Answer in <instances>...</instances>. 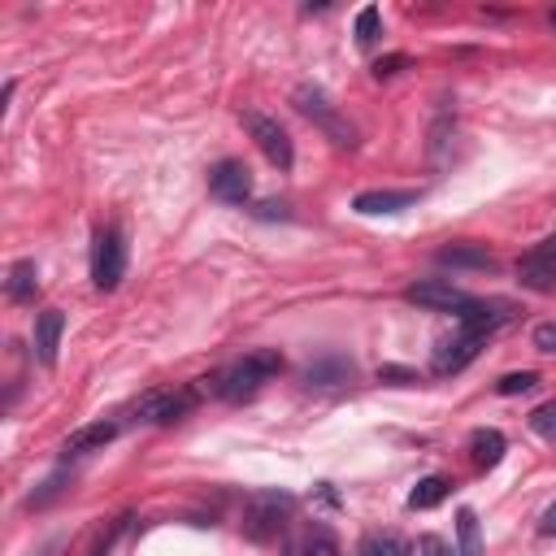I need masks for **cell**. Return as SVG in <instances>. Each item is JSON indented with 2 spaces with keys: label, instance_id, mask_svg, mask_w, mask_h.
I'll return each instance as SVG.
<instances>
[{
  "label": "cell",
  "instance_id": "27",
  "mask_svg": "<svg viewBox=\"0 0 556 556\" xmlns=\"http://www.w3.org/2000/svg\"><path fill=\"white\" fill-rule=\"evenodd\" d=\"M530 343H534V352H556V321H539L534 326V334H530Z\"/></svg>",
  "mask_w": 556,
  "mask_h": 556
},
{
  "label": "cell",
  "instance_id": "9",
  "mask_svg": "<svg viewBox=\"0 0 556 556\" xmlns=\"http://www.w3.org/2000/svg\"><path fill=\"white\" fill-rule=\"evenodd\" d=\"M517 278H521V287H530V291H547V287H552V278H556V235L539 239L534 248H526V252L517 256Z\"/></svg>",
  "mask_w": 556,
  "mask_h": 556
},
{
  "label": "cell",
  "instance_id": "19",
  "mask_svg": "<svg viewBox=\"0 0 556 556\" xmlns=\"http://www.w3.org/2000/svg\"><path fill=\"white\" fill-rule=\"evenodd\" d=\"M447 486H452V482H447L443 473H430V478H421V482L408 491V508H417V513H421V508H434V504H443V500H447Z\"/></svg>",
  "mask_w": 556,
  "mask_h": 556
},
{
  "label": "cell",
  "instance_id": "4",
  "mask_svg": "<svg viewBox=\"0 0 556 556\" xmlns=\"http://www.w3.org/2000/svg\"><path fill=\"white\" fill-rule=\"evenodd\" d=\"M191 404H195V391L191 387H152V391H143L130 404V417L143 421V426H169V421L187 417Z\"/></svg>",
  "mask_w": 556,
  "mask_h": 556
},
{
  "label": "cell",
  "instance_id": "13",
  "mask_svg": "<svg viewBox=\"0 0 556 556\" xmlns=\"http://www.w3.org/2000/svg\"><path fill=\"white\" fill-rule=\"evenodd\" d=\"M282 556H339V539H334L330 526L313 521V526H300V530L287 539Z\"/></svg>",
  "mask_w": 556,
  "mask_h": 556
},
{
  "label": "cell",
  "instance_id": "10",
  "mask_svg": "<svg viewBox=\"0 0 556 556\" xmlns=\"http://www.w3.org/2000/svg\"><path fill=\"white\" fill-rule=\"evenodd\" d=\"M460 330L465 334H478V339H491L500 326L513 321V304L508 300H469L460 313H456Z\"/></svg>",
  "mask_w": 556,
  "mask_h": 556
},
{
  "label": "cell",
  "instance_id": "29",
  "mask_svg": "<svg viewBox=\"0 0 556 556\" xmlns=\"http://www.w3.org/2000/svg\"><path fill=\"white\" fill-rule=\"evenodd\" d=\"M417 552H421V556H456L439 534H421V539H417Z\"/></svg>",
  "mask_w": 556,
  "mask_h": 556
},
{
  "label": "cell",
  "instance_id": "25",
  "mask_svg": "<svg viewBox=\"0 0 556 556\" xmlns=\"http://www.w3.org/2000/svg\"><path fill=\"white\" fill-rule=\"evenodd\" d=\"M530 430L556 443V400H547V404H539V408L530 413Z\"/></svg>",
  "mask_w": 556,
  "mask_h": 556
},
{
  "label": "cell",
  "instance_id": "18",
  "mask_svg": "<svg viewBox=\"0 0 556 556\" xmlns=\"http://www.w3.org/2000/svg\"><path fill=\"white\" fill-rule=\"evenodd\" d=\"M504 447H508V443H504L500 430H486V426H482V430L469 434V460H473L478 469H495V465L504 460Z\"/></svg>",
  "mask_w": 556,
  "mask_h": 556
},
{
  "label": "cell",
  "instance_id": "23",
  "mask_svg": "<svg viewBox=\"0 0 556 556\" xmlns=\"http://www.w3.org/2000/svg\"><path fill=\"white\" fill-rule=\"evenodd\" d=\"M378 35H382V13H378L374 4H365V9L356 13V43H361V48H369Z\"/></svg>",
  "mask_w": 556,
  "mask_h": 556
},
{
  "label": "cell",
  "instance_id": "22",
  "mask_svg": "<svg viewBox=\"0 0 556 556\" xmlns=\"http://www.w3.org/2000/svg\"><path fill=\"white\" fill-rule=\"evenodd\" d=\"M352 556H404V539L400 534H382V530H374V534H365L361 543H356V552Z\"/></svg>",
  "mask_w": 556,
  "mask_h": 556
},
{
  "label": "cell",
  "instance_id": "15",
  "mask_svg": "<svg viewBox=\"0 0 556 556\" xmlns=\"http://www.w3.org/2000/svg\"><path fill=\"white\" fill-rule=\"evenodd\" d=\"M61 330H65V317H61V308H43V313L35 317V356H39L43 365H56Z\"/></svg>",
  "mask_w": 556,
  "mask_h": 556
},
{
  "label": "cell",
  "instance_id": "2",
  "mask_svg": "<svg viewBox=\"0 0 556 556\" xmlns=\"http://www.w3.org/2000/svg\"><path fill=\"white\" fill-rule=\"evenodd\" d=\"M291 513H295V495H291V491H282V486H261V491H252V495L243 500L239 530H243L248 543H274V539L287 530Z\"/></svg>",
  "mask_w": 556,
  "mask_h": 556
},
{
  "label": "cell",
  "instance_id": "24",
  "mask_svg": "<svg viewBox=\"0 0 556 556\" xmlns=\"http://www.w3.org/2000/svg\"><path fill=\"white\" fill-rule=\"evenodd\" d=\"M534 387H539V374H534V369L504 374V378L495 382V391H500V395H526V391H534Z\"/></svg>",
  "mask_w": 556,
  "mask_h": 556
},
{
  "label": "cell",
  "instance_id": "31",
  "mask_svg": "<svg viewBox=\"0 0 556 556\" xmlns=\"http://www.w3.org/2000/svg\"><path fill=\"white\" fill-rule=\"evenodd\" d=\"M378 378H382V382H395V387L417 382V374H413V369H400V365H382V369H378Z\"/></svg>",
  "mask_w": 556,
  "mask_h": 556
},
{
  "label": "cell",
  "instance_id": "16",
  "mask_svg": "<svg viewBox=\"0 0 556 556\" xmlns=\"http://www.w3.org/2000/svg\"><path fill=\"white\" fill-rule=\"evenodd\" d=\"M434 261L439 265H452V269H491L495 265L491 252L478 248V243H447V248L434 252Z\"/></svg>",
  "mask_w": 556,
  "mask_h": 556
},
{
  "label": "cell",
  "instance_id": "8",
  "mask_svg": "<svg viewBox=\"0 0 556 556\" xmlns=\"http://www.w3.org/2000/svg\"><path fill=\"white\" fill-rule=\"evenodd\" d=\"M404 300L408 304H417V308H426V313H460L473 295H465L456 282H447V278H426V282H413L408 291H404Z\"/></svg>",
  "mask_w": 556,
  "mask_h": 556
},
{
  "label": "cell",
  "instance_id": "33",
  "mask_svg": "<svg viewBox=\"0 0 556 556\" xmlns=\"http://www.w3.org/2000/svg\"><path fill=\"white\" fill-rule=\"evenodd\" d=\"M552 26H556V13H552Z\"/></svg>",
  "mask_w": 556,
  "mask_h": 556
},
{
  "label": "cell",
  "instance_id": "30",
  "mask_svg": "<svg viewBox=\"0 0 556 556\" xmlns=\"http://www.w3.org/2000/svg\"><path fill=\"white\" fill-rule=\"evenodd\" d=\"M404 65H408V56H400V52H395V56H382V61H374V78H391V74H400Z\"/></svg>",
  "mask_w": 556,
  "mask_h": 556
},
{
  "label": "cell",
  "instance_id": "26",
  "mask_svg": "<svg viewBox=\"0 0 556 556\" xmlns=\"http://www.w3.org/2000/svg\"><path fill=\"white\" fill-rule=\"evenodd\" d=\"M61 491H65V473H52V478H48V482L26 500V504H30V508H43V504H48V500H56Z\"/></svg>",
  "mask_w": 556,
  "mask_h": 556
},
{
  "label": "cell",
  "instance_id": "1",
  "mask_svg": "<svg viewBox=\"0 0 556 556\" xmlns=\"http://www.w3.org/2000/svg\"><path fill=\"white\" fill-rule=\"evenodd\" d=\"M282 374V356L274 348H256L222 369H213L208 378H200V391L213 395V400H226V404H239V400H252L269 378Z\"/></svg>",
  "mask_w": 556,
  "mask_h": 556
},
{
  "label": "cell",
  "instance_id": "14",
  "mask_svg": "<svg viewBox=\"0 0 556 556\" xmlns=\"http://www.w3.org/2000/svg\"><path fill=\"white\" fill-rule=\"evenodd\" d=\"M417 204V191H361L356 200H352V208L361 213V217H378V213H400V208H413Z\"/></svg>",
  "mask_w": 556,
  "mask_h": 556
},
{
  "label": "cell",
  "instance_id": "17",
  "mask_svg": "<svg viewBox=\"0 0 556 556\" xmlns=\"http://www.w3.org/2000/svg\"><path fill=\"white\" fill-rule=\"evenodd\" d=\"M35 291H39V269H35V261H13V265H9V278H4L9 304H26V300H35Z\"/></svg>",
  "mask_w": 556,
  "mask_h": 556
},
{
  "label": "cell",
  "instance_id": "12",
  "mask_svg": "<svg viewBox=\"0 0 556 556\" xmlns=\"http://www.w3.org/2000/svg\"><path fill=\"white\" fill-rule=\"evenodd\" d=\"M113 439H117V421H91V426H78V430L65 434V443H61V460H78V456L104 452Z\"/></svg>",
  "mask_w": 556,
  "mask_h": 556
},
{
  "label": "cell",
  "instance_id": "21",
  "mask_svg": "<svg viewBox=\"0 0 556 556\" xmlns=\"http://www.w3.org/2000/svg\"><path fill=\"white\" fill-rule=\"evenodd\" d=\"M348 374H352V365H348V361L326 356V361H317V365H308V369H304V382H308V387H330V382H343Z\"/></svg>",
  "mask_w": 556,
  "mask_h": 556
},
{
  "label": "cell",
  "instance_id": "7",
  "mask_svg": "<svg viewBox=\"0 0 556 556\" xmlns=\"http://www.w3.org/2000/svg\"><path fill=\"white\" fill-rule=\"evenodd\" d=\"M208 195L222 200V204H248L252 200V174H248V165L235 161V156L217 161L208 169Z\"/></svg>",
  "mask_w": 556,
  "mask_h": 556
},
{
  "label": "cell",
  "instance_id": "28",
  "mask_svg": "<svg viewBox=\"0 0 556 556\" xmlns=\"http://www.w3.org/2000/svg\"><path fill=\"white\" fill-rule=\"evenodd\" d=\"M126 521H130V517H117V521H113V526H109V530L100 534V543L91 547V556H109V547H113V539H117V534L126 530Z\"/></svg>",
  "mask_w": 556,
  "mask_h": 556
},
{
  "label": "cell",
  "instance_id": "11",
  "mask_svg": "<svg viewBox=\"0 0 556 556\" xmlns=\"http://www.w3.org/2000/svg\"><path fill=\"white\" fill-rule=\"evenodd\" d=\"M482 343L486 339H478V334H465V330H456L452 339H443L439 348H434V356H430V374H439V378H447V374H460L478 352H482Z\"/></svg>",
  "mask_w": 556,
  "mask_h": 556
},
{
  "label": "cell",
  "instance_id": "6",
  "mask_svg": "<svg viewBox=\"0 0 556 556\" xmlns=\"http://www.w3.org/2000/svg\"><path fill=\"white\" fill-rule=\"evenodd\" d=\"M239 122H243V130L252 135V143L265 152V161H269V165L291 169V161H295L291 135H287V130H282L274 117H265V113H256V109H243V113H239Z\"/></svg>",
  "mask_w": 556,
  "mask_h": 556
},
{
  "label": "cell",
  "instance_id": "32",
  "mask_svg": "<svg viewBox=\"0 0 556 556\" xmlns=\"http://www.w3.org/2000/svg\"><path fill=\"white\" fill-rule=\"evenodd\" d=\"M539 534H556V504H547L539 513Z\"/></svg>",
  "mask_w": 556,
  "mask_h": 556
},
{
  "label": "cell",
  "instance_id": "20",
  "mask_svg": "<svg viewBox=\"0 0 556 556\" xmlns=\"http://www.w3.org/2000/svg\"><path fill=\"white\" fill-rule=\"evenodd\" d=\"M456 556H482V534H478L473 508H460L456 513Z\"/></svg>",
  "mask_w": 556,
  "mask_h": 556
},
{
  "label": "cell",
  "instance_id": "5",
  "mask_svg": "<svg viewBox=\"0 0 556 556\" xmlns=\"http://www.w3.org/2000/svg\"><path fill=\"white\" fill-rule=\"evenodd\" d=\"M126 274V239L117 226H100L91 239V282L96 291H113Z\"/></svg>",
  "mask_w": 556,
  "mask_h": 556
},
{
  "label": "cell",
  "instance_id": "3",
  "mask_svg": "<svg viewBox=\"0 0 556 556\" xmlns=\"http://www.w3.org/2000/svg\"><path fill=\"white\" fill-rule=\"evenodd\" d=\"M291 104H295V113H304L334 148H356V126L339 113V104L321 91V87H313V83H300L295 91H291Z\"/></svg>",
  "mask_w": 556,
  "mask_h": 556
}]
</instances>
